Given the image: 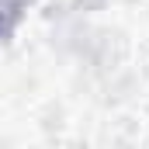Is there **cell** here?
Wrapping results in <instances>:
<instances>
[{
  "label": "cell",
  "mask_w": 149,
  "mask_h": 149,
  "mask_svg": "<svg viewBox=\"0 0 149 149\" xmlns=\"http://www.w3.org/2000/svg\"><path fill=\"white\" fill-rule=\"evenodd\" d=\"M24 7H28V0H0V38H7L17 28Z\"/></svg>",
  "instance_id": "cell-1"
}]
</instances>
